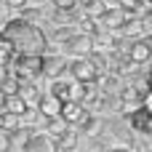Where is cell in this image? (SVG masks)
<instances>
[{
    "label": "cell",
    "instance_id": "1",
    "mask_svg": "<svg viewBox=\"0 0 152 152\" xmlns=\"http://www.w3.org/2000/svg\"><path fill=\"white\" fill-rule=\"evenodd\" d=\"M0 37L13 48V53H45V48H48L45 32L35 21H27L21 16L8 19L0 27Z\"/></svg>",
    "mask_w": 152,
    "mask_h": 152
},
{
    "label": "cell",
    "instance_id": "2",
    "mask_svg": "<svg viewBox=\"0 0 152 152\" xmlns=\"http://www.w3.org/2000/svg\"><path fill=\"white\" fill-rule=\"evenodd\" d=\"M8 67H13L11 72L16 77H40V72H43V53H13Z\"/></svg>",
    "mask_w": 152,
    "mask_h": 152
},
{
    "label": "cell",
    "instance_id": "3",
    "mask_svg": "<svg viewBox=\"0 0 152 152\" xmlns=\"http://www.w3.org/2000/svg\"><path fill=\"white\" fill-rule=\"evenodd\" d=\"M67 72H69V77H72L75 83H94L96 75H99L96 64H94L88 56H72V59L67 61Z\"/></svg>",
    "mask_w": 152,
    "mask_h": 152
},
{
    "label": "cell",
    "instance_id": "4",
    "mask_svg": "<svg viewBox=\"0 0 152 152\" xmlns=\"http://www.w3.org/2000/svg\"><path fill=\"white\" fill-rule=\"evenodd\" d=\"M61 48L72 59V56H88L94 51V43H91V35L88 32H72V35H67L61 40Z\"/></svg>",
    "mask_w": 152,
    "mask_h": 152
},
{
    "label": "cell",
    "instance_id": "5",
    "mask_svg": "<svg viewBox=\"0 0 152 152\" xmlns=\"http://www.w3.org/2000/svg\"><path fill=\"white\" fill-rule=\"evenodd\" d=\"M150 107H147V102H142L139 107H131V115H128V126H131V131L134 134H139V136H150L152 131V123H150Z\"/></svg>",
    "mask_w": 152,
    "mask_h": 152
},
{
    "label": "cell",
    "instance_id": "6",
    "mask_svg": "<svg viewBox=\"0 0 152 152\" xmlns=\"http://www.w3.org/2000/svg\"><path fill=\"white\" fill-rule=\"evenodd\" d=\"M128 61H134V64H147L152 56V48H150V40L142 35V37H131V43H128V48H126V53H123Z\"/></svg>",
    "mask_w": 152,
    "mask_h": 152
},
{
    "label": "cell",
    "instance_id": "7",
    "mask_svg": "<svg viewBox=\"0 0 152 152\" xmlns=\"http://www.w3.org/2000/svg\"><path fill=\"white\" fill-rule=\"evenodd\" d=\"M64 72H67V56L64 53H43V72L40 75L53 80V77H61Z\"/></svg>",
    "mask_w": 152,
    "mask_h": 152
},
{
    "label": "cell",
    "instance_id": "8",
    "mask_svg": "<svg viewBox=\"0 0 152 152\" xmlns=\"http://www.w3.org/2000/svg\"><path fill=\"white\" fill-rule=\"evenodd\" d=\"M126 19H128V13H126V8H120V5H107V11L99 16V21L104 24L107 32H120V27L126 24Z\"/></svg>",
    "mask_w": 152,
    "mask_h": 152
},
{
    "label": "cell",
    "instance_id": "9",
    "mask_svg": "<svg viewBox=\"0 0 152 152\" xmlns=\"http://www.w3.org/2000/svg\"><path fill=\"white\" fill-rule=\"evenodd\" d=\"M24 152H56V142L43 134V131H35L24 139Z\"/></svg>",
    "mask_w": 152,
    "mask_h": 152
},
{
    "label": "cell",
    "instance_id": "10",
    "mask_svg": "<svg viewBox=\"0 0 152 152\" xmlns=\"http://www.w3.org/2000/svg\"><path fill=\"white\" fill-rule=\"evenodd\" d=\"M147 96H150V94L139 91L134 83H131V86H123V83H120V88H118V102H120L123 107H136V104L147 102Z\"/></svg>",
    "mask_w": 152,
    "mask_h": 152
},
{
    "label": "cell",
    "instance_id": "11",
    "mask_svg": "<svg viewBox=\"0 0 152 152\" xmlns=\"http://www.w3.org/2000/svg\"><path fill=\"white\" fill-rule=\"evenodd\" d=\"M83 115H86V110H83V104L75 102V99H64L61 107H59V118H61L67 126H75Z\"/></svg>",
    "mask_w": 152,
    "mask_h": 152
},
{
    "label": "cell",
    "instance_id": "12",
    "mask_svg": "<svg viewBox=\"0 0 152 152\" xmlns=\"http://www.w3.org/2000/svg\"><path fill=\"white\" fill-rule=\"evenodd\" d=\"M59 107H61V102L53 96V94H37V99H35V112H40V118H48V115H59Z\"/></svg>",
    "mask_w": 152,
    "mask_h": 152
},
{
    "label": "cell",
    "instance_id": "13",
    "mask_svg": "<svg viewBox=\"0 0 152 152\" xmlns=\"http://www.w3.org/2000/svg\"><path fill=\"white\" fill-rule=\"evenodd\" d=\"M0 110L3 112H13V115H24L27 110H29V102H24L19 94H3L0 96Z\"/></svg>",
    "mask_w": 152,
    "mask_h": 152
},
{
    "label": "cell",
    "instance_id": "14",
    "mask_svg": "<svg viewBox=\"0 0 152 152\" xmlns=\"http://www.w3.org/2000/svg\"><path fill=\"white\" fill-rule=\"evenodd\" d=\"M75 126H80V131H83V134H88V136H96V134L104 128V120H102L96 112H86V115H83V118H80Z\"/></svg>",
    "mask_w": 152,
    "mask_h": 152
},
{
    "label": "cell",
    "instance_id": "15",
    "mask_svg": "<svg viewBox=\"0 0 152 152\" xmlns=\"http://www.w3.org/2000/svg\"><path fill=\"white\" fill-rule=\"evenodd\" d=\"M72 83H75V80L53 77V80H51V91H48V94H53L59 102H64V99H69V94H72Z\"/></svg>",
    "mask_w": 152,
    "mask_h": 152
},
{
    "label": "cell",
    "instance_id": "16",
    "mask_svg": "<svg viewBox=\"0 0 152 152\" xmlns=\"http://www.w3.org/2000/svg\"><path fill=\"white\" fill-rule=\"evenodd\" d=\"M43 120H45V123H43V134H48L51 139H56V136L67 128V123H64L59 115H48V118H43Z\"/></svg>",
    "mask_w": 152,
    "mask_h": 152
},
{
    "label": "cell",
    "instance_id": "17",
    "mask_svg": "<svg viewBox=\"0 0 152 152\" xmlns=\"http://www.w3.org/2000/svg\"><path fill=\"white\" fill-rule=\"evenodd\" d=\"M53 142H56V150H75V147H77V131H72V128L67 126Z\"/></svg>",
    "mask_w": 152,
    "mask_h": 152
},
{
    "label": "cell",
    "instance_id": "18",
    "mask_svg": "<svg viewBox=\"0 0 152 152\" xmlns=\"http://www.w3.org/2000/svg\"><path fill=\"white\" fill-rule=\"evenodd\" d=\"M77 5H83V13L91 16V19H96V21H99V16L107 11V0H80Z\"/></svg>",
    "mask_w": 152,
    "mask_h": 152
},
{
    "label": "cell",
    "instance_id": "19",
    "mask_svg": "<svg viewBox=\"0 0 152 152\" xmlns=\"http://www.w3.org/2000/svg\"><path fill=\"white\" fill-rule=\"evenodd\" d=\"M51 5H53V11H59V13H75L77 11V0H48Z\"/></svg>",
    "mask_w": 152,
    "mask_h": 152
},
{
    "label": "cell",
    "instance_id": "20",
    "mask_svg": "<svg viewBox=\"0 0 152 152\" xmlns=\"http://www.w3.org/2000/svg\"><path fill=\"white\" fill-rule=\"evenodd\" d=\"M80 32L94 35V32H96V19H91V16H86V13H83V19H80Z\"/></svg>",
    "mask_w": 152,
    "mask_h": 152
},
{
    "label": "cell",
    "instance_id": "21",
    "mask_svg": "<svg viewBox=\"0 0 152 152\" xmlns=\"http://www.w3.org/2000/svg\"><path fill=\"white\" fill-rule=\"evenodd\" d=\"M72 32H75V29H69V27H64V24H59V27H53V32H51V37L61 43V40H64L67 35H72Z\"/></svg>",
    "mask_w": 152,
    "mask_h": 152
},
{
    "label": "cell",
    "instance_id": "22",
    "mask_svg": "<svg viewBox=\"0 0 152 152\" xmlns=\"http://www.w3.org/2000/svg\"><path fill=\"white\" fill-rule=\"evenodd\" d=\"M8 150H11V134H5L0 128V152H8Z\"/></svg>",
    "mask_w": 152,
    "mask_h": 152
},
{
    "label": "cell",
    "instance_id": "23",
    "mask_svg": "<svg viewBox=\"0 0 152 152\" xmlns=\"http://www.w3.org/2000/svg\"><path fill=\"white\" fill-rule=\"evenodd\" d=\"M3 3L8 5V11H19V8L27 5V0H3Z\"/></svg>",
    "mask_w": 152,
    "mask_h": 152
},
{
    "label": "cell",
    "instance_id": "24",
    "mask_svg": "<svg viewBox=\"0 0 152 152\" xmlns=\"http://www.w3.org/2000/svg\"><path fill=\"white\" fill-rule=\"evenodd\" d=\"M5 21H8V5H5V3L0 0V27H3Z\"/></svg>",
    "mask_w": 152,
    "mask_h": 152
},
{
    "label": "cell",
    "instance_id": "25",
    "mask_svg": "<svg viewBox=\"0 0 152 152\" xmlns=\"http://www.w3.org/2000/svg\"><path fill=\"white\" fill-rule=\"evenodd\" d=\"M107 152H134L131 147H123V144H115V147H107Z\"/></svg>",
    "mask_w": 152,
    "mask_h": 152
},
{
    "label": "cell",
    "instance_id": "26",
    "mask_svg": "<svg viewBox=\"0 0 152 152\" xmlns=\"http://www.w3.org/2000/svg\"><path fill=\"white\" fill-rule=\"evenodd\" d=\"M27 3H35V5H43L45 0H27Z\"/></svg>",
    "mask_w": 152,
    "mask_h": 152
},
{
    "label": "cell",
    "instance_id": "27",
    "mask_svg": "<svg viewBox=\"0 0 152 152\" xmlns=\"http://www.w3.org/2000/svg\"><path fill=\"white\" fill-rule=\"evenodd\" d=\"M56 152H80V150H77V147H75V150H56Z\"/></svg>",
    "mask_w": 152,
    "mask_h": 152
},
{
    "label": "cell",
    "instance_id": "28",
    "mask_svg": "<svg viewBox=\"0 0 152 152\" xmlns=\"http://www.w3.org/2000/svg\"><path fill=\"white\" fill-rule=\"evenodd\" d=\"M0 96H3V94H0Z\"/></svg>",
    "mask_w": 152,
    "mask_h": 152
},
{
    "label": "cell",
    "instance_id": "29",
    "mask_svg": "<svg viewBox=\"0 0 152 152\" xmlns=\"http://www.w3.org/2000/svg\"><path fill=\"white\" fill-rule=\"evenodd\" d=\"M0 115H3V112H0Z\"/></svg>",
    "mask_w": 152,
    "mask_h": 152
}]
</instances>
